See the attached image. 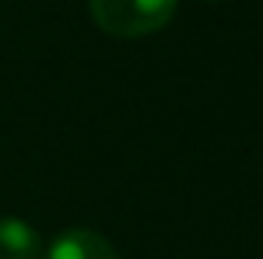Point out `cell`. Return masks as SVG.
I'll list each match as a JSON object with an SVG mask.
<instances>
[{"label":"cell","mask_w":263,"mask_h":259,"mask_svg":"<svg viewBox=\"0 0 263 259\" xmlns=\"http://www.w3.org/2000/svg\"><path fill=\"white\" fill-rule=\"evenodd\" d=\"M178 0H89L92 21L117 40H141L175 18Z\"/></svg>","instance_id":"1"},{"label":"cell","mask_w":263,"mask_h":259,"mask_svg":"<svg viewBox=\"0 0 263 259\" xmlns=\"http://www.w3.org/2000/svg\"><path fill=\"white\" fill-rule=\"evenodd\" d=\"M46 259H123L117 247L92 229H65L52 244Z\"/></svg>","instance_id":"2"},{"label":"cell","mask_w":263,"mask_h":259,"mask_svg":"<svg viewBox=\"0 0 263 259\" xmlns=\"http://www.w3.org/2000/svg\"><path fill=\"white\" fill-rule=\"evenodd\" d=\"M40 256V235L18 217L0 220V259H37Z\"/></svg>","instance_id":"3"}]
</instances>
